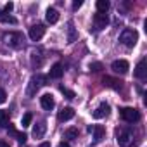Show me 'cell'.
Segmentation results:
<instances>
[{"label":"cell","instance_id":"obj_1","mask_svg":"<svg viewBox=\"0 0 147 147\" xmlns=\"http://www.w3.org/2000/svg\"><path fill=\"white\" fill-rule=\"evenodd\" d=\"M119 42H121L125 47L131 49V47H135V43L138 42V33H137L135 30L126 28V30L121 31V35H119Z\"/></svg>","mask_w":147,"mask_h":147},{"label":"cell","instance_id":"obj_2","mask_svg":"<svg viewBox=\"0 0 147 147\" xmlns=\"http://www.w3.org/2000/svg\"><path fill=\"white\" fill-rule=\"evenodd\" d=\"M23 42H24V38H23V35L18 33V31H11V33H5V35H4V43L9 45V47H12V49L23 47Z\"/></svg>","mask_w":147,"mask_h":147},{"label":"cell","instance_id":"obj_3","mask_svg":"<svg viewBox=\"0 0 147 147\" xmlns=\"http://www.w3.org/2000/svg\"><path fill=\"white\" fill-rule=\"evenodd\" d=\"M116 140L119 144V147H131L133 145V133L130 130H118L116 133Z\"/></svg>","mask_w":147,"mask_h":147},{"label":"cell","instance_id":"obj_4","mask_svg":"<svg viewBox=\"0 0 147 147\" xmlns=\"http://www.w3.org/2000/svg\"><path fill=\"white\" fill-rule=\"evenodd\" d=\"M119 116L126 123H137L140 119V113L137 109H133V107H123V109H119Z\"/></svg>","mask_w":147,"mask_h":147},{"label":"cell","instance_id":"obj_5","mask_svg":"<svg viewBox=\"0 0 147 147\" xmlns=\"http://www.w3.org/2000/svg\"><path fill=\"white\" fill-rule=\"evenodd\" d=\"M45 80H47V78H45V76H42V75L33 76V78L30 80V87H28V92H26V94H28V97L35 95V92H36L42 85H47V83H45Z\"/></svg>","mask_w":147,"mask_h":147},{"label":"cell","instance_id":"obj_6","mask_svg":"<svg viewBox=\"0 0 147 147\" xmlns=\"http://www.w3.org/2000/svg\"><path fill=\"white\" fill-rule=\"evenodd\" d=\"M28 35H30V38H31L33 42H38V40L45 35V26H43V24H33V26L30 28Z\"/></svg>","mask_w":147,"mask_h":147},{"label":"cell","instance_id":"obj_7","mask_svg":"<svg viewBox=\"0 0 147 147\" xmlns=\"http://www.w3.org/2000/svg\"><path fill=\"white\" fill-rule=\"evenodd\" d=\"M107 23H109V18H107L106 12H97L94 16V26H95V30H104L107 26Z\"/></svg>","mask_w":147,"mask_h":147},{"label":"cell","instance_id":"obj_8","mask_svg":"<svg viewBox=\"0 0 147 147\" xmlns=\"http://www.w3.org/2000/svg\"><path fill=\"white\" fill-rule=\"evenodd\" d=\"M111 67H113L114 73L125 75V73H128V69H130V64H128V61H125V59H118V61H114V62L111 64Z\"/></svg>","mask_w":147,"mask_h":147},{"label":"cell","instance_id":"obj_9","mask_svg":"<svg viewBox=\"0 0 147 147\" xmlns=\"http://www.w3.org/2000/svg\"><path fill=\"white\" fill-rule=\"evenodd\" d=\"M87 130H88L90 133H94L95 142H100V140L104 138V135H106V130H104V126H100V125H90Z\"/></svg>","mask_w":147,"mask_h":147},{"label":"cell","instance_id":"obj_10","mask_svg":"<svg viewBox=\"0 0 147 147\" xmlns=\"http://www.w3.org/2000/svg\"><path fill=\"white\" fill-rule=\"evenodd\" d=\"M145 64H147V59L144 57V59L138 61V64H137V67H135V76H137L138 80H144V78L147 76V67H145Z\"/></svg>","mask_w":147,"mask_h":147},{"label":"cell","instance_id":"obj_11","mask_svg":"<svg viewBox=\"0 0 147 147\" xmlns=\"http://www.w3.org/2000/svg\"><path fill=\"white\" fill-rule=\"evenodd\" d=\"M40 104H42V107H43L45 111H50V109H54V106H55L54 97H52L50 94H43V95L40 97Z\"/></svg>","mask_w":147,"mask_h":147},{"label":"cell","instance_id":"obj_12","mask_svg":"<svg viewBox=\"0 0 147 147\" xmlns=\"http://www.w3.org/2000/svg\"><path fill=\"white\" fill-rule=\"evenodd\" d=\"M109 109H111V107H109V104H107V102H100V104H99V107L94 111V118H95V119H100V118L107 116V114H109Z\"/></svg>","mask_w":147,"mask_h":147},{"label":"cell","instance_id":"obj_13","mask_svg":"<svg viewBox=\"0 0 147 147\" xmlns=\"http://www.w3.org/2000/svg\"><path fill=\"white\" fill-rule=\"evenodd\" d=\"M62 75H64L62 64H61V62H55V64L50 67V78H55V80H59V78H62Z\"/></svg>","mask_w":147,"mask_h":147},{"label":"cell","instance_id":"obj_14","mask_svg":"<svg viewBox=\"0 0 147 147\" xmlns=\"http://www.w3.org/2000/svg\"><path fill=\"white\" fill-rule=\"evenodd\" d=\"M73 116H75V111H73V107H64L62 111H59V121H69Z\"/></svg>","mask_w":147,"mask_h":147},{"label":"cell","instance_id":"obj_15","mask_svg":"<svg viewBox=\"0 0 147 147\" xmlns=\"http://www.w3.org/2000/svg\"><path fill=\"white\" fill-rule=\"evenodd\" d=\"M45 19H47V23H50V24H55L57 21H59V12L55 11V9H47V14H45Z\"/></svg>","mask_w":147,"mask_h":147},{"label":"cell","instance_id":"obj_16","mask_svg":"<svg viewBox=\"0 0 147 147\" xmlns=\"http://www.w3.org/2000/svg\"><path fill=\"white\" fill-rule=\"evenodd\" d=\"M45 130H47V125H45V121H40V123H36V126L33 128V137H36V138H42V137L45 135Z\"/></svg>","mask_w":147,"mask_h":147},{"label":"cell","instance_id":"obj_17","mask_svg":"<svg viewBox=\"0 0 147 147\" xmlns=\"http://www.w3.org/2000/svg\"><path fill=\"white\" fill-rule=\"evenodd\" d=\"M104 85H107V87H111V88H114V90H119V88H121V82H119V80H114V78H111V76H106V78H104Z\"/></svg>","mask_w":147,"mask_h":147},{"label":"cell","instance_id":"obj_18","mask_svg":"<svg viewBox=\"0 0 147 147\" xmlns=\"http://www.w3.org/2000/svg\"><path fill=\"white\" fill-rule=\"evenodd\" d=\"M0 23H9V24H16V18H12L11 14L4 12V11H0Z\"/></svg>","mask_w":147,"mask_h":147},{"label":"cell","instance_id":"obj_19","mask_svg":"<svg viewBox=\"0 0 147 147\" xmlns=\"http://www.w3.org/2000/svg\"><path fill=\"white\" fill-rule=\"evenodd\" d=\"M76 38H78V35H76L75 28H73V23H67V42H69V43H73Z\"/></svg>","mask_w":147,"mask_h":147},{"label":"cell","instance_id":"obj_20","mask_svg":"<svg viewBox=\"0 0 147 147\" xmlns=\"http://www.w3.org/2000/svg\"><path fill=\"white\" fill-rule=\"evenodd\" d=\"M0 126H4V128L9 126V111H5V109L0 111Z\"/></svg>","mask_w":147,"mask_h":147},{"label":"cell","instance_id":"obj_21","mask_svg":"<svg viewBox=\"0 0 147 147\" xmlns=\"http://www.w3.org/2000/svg\"><path fill=\"white\" fill-rule=\"evenodd\" d=\"M64 138H67V140L78 138V130H76V128H67V130L64 131Z\"/></svg>","mask_w":147,"mask_h":147},{"label":"cell","instance_id":"obj_22","mask_svg":"<svg viewBox=\"0 0 147 147\" xmlns=\"http://www.w3.org/2000/svg\"><path fill=\"white\" fill-rule=\"evenodd\" d=\"M95 5H97V11L99 12H107V9L111 7V4L107 2V0H97Z\"/></svg>","mask_w":147,"mask_h":147},{"label":"cell","instance_id":"obj_23","mask_svg":"<svg viewBox=\"0 0 147 147\" xmlns=\"http://www.w3.org/2000/svg\"><path fill=\"white\" fill-rule=\"evenodd\" d=\"M31 119H33V114H31V113H26V114L23 116V119H21V125H23V128L30 126V125H31Z\"/></svg>","mask_w":147,"mask_h":147},{"label":"cell","instance_id":"obj_24","mask_svg":"<svg viewBox=\"0 0 147 147\" xmlns=\"http://www.w3.org/2000/svg\"><path fill=\"white\" fill-rule=\"evenodd\" d=\"M14 137L18 138V142H19V144H26V140H28V135H26V133H21V131H16V133H14Z\"/></svg>","mask_w":147,"mask_h":147},{"label":"cell","instance_id":"obj_25","mask_svg":"<svg viewBox=\"0 0 147 147\" xmlns=\"http://www.w3.org/2000/svg\"><path fill=\"white\" fill-rule=\"evenodd\" d=\"M61 92L66 95V99H75V92H71V90H67V88H64V87H61Z\"/></svg>","mask_w":147,"mask_h":147},{"label":"cell","instance_id":"obj_26","mask_svg":"<svg viewBox=\"0 0 147 147\" xmlns=\"http://www.w3.org/2000/svg\"><path fill=\"white\" fill-rule=\"evenodd\" d=\"M102 69V64L100 62H94V64H90V71H100Z\"/></svg>","mask_w":147,"mask_h":147},{"label":"cell","instance_id":"obj_27","mask_svg":"<svg viewBox=\"0 0 147 147\" xmlns=\"http://www.w3.org/2000/svg\"><path fill=\"white\" fill-rule=\"evenodd\" d=\"M5 100H7V94H5L4 88H0V104H4Z\"/></svg>","mask_w":147,"mask_h":147},{"label":"cell","instance_id":"obj_28","mask_svg":"<svg viewBox=\"0 0 147 147\" xmlns=\"http://www.w3.org/2000/svg\"><path fill=\"white\" fill-rule=\"evenodd\" d=\"M12 9H14V4H12V2H9V4H5V7H4V12H7V14H9Z\"/></svg>","mask_w":147,"mask_h":147},{"label":"cell","instance_id":"obj_29","mask_svg":"<svg viewBox=\"0 0 147 147\" xmlns=\"http://www.w3.org/2000/svg\"><path fill=\"white\" fill-rule=\"evenodd\" d=\"M82 4H83V2H82V0H76V2H75V4H73V9H78V7H82Z\"/></svg>","mask_w":147,"mask_h":147},{"label":"cell","instance_id":"obj_30","mask_svg":"<svg viewBox=\"0 0 147 147\" xmlns=\"http://www.w3.org/2000/svg\"><path fill=\"white\" fill-rule=\"evenodd\" d=\"M0 147H11V145H9L5 140H0Z\"/></svg>","mask_w":147,"mask_h":147},{"label":"cell","instance_id":"obj_31","mask_svg":"<svg viewBox=\"0 0 147 147\" xmlns=\"http://www.w3.org/2000/svg\"><path fill=\"white\" fill-rule=\"evenodd\" d=\"M59 147H69V144H67V142H61Z\"/></svg>","mask_w":147,"mask_h":147},{"label":"cell","instance_id":"obj_32","mask_svg":"<svg viewBox=\"0 0 147 147\" xmlns=\"http://www.w3.org/2000/svg\"><path fill=\"white\" fill-rule=\"evenodd\" d=\"M40 147H50V144L49 142H43V144H40Z\"/></svg>","mask_w":147,"mask_h":147}]
</instances>
